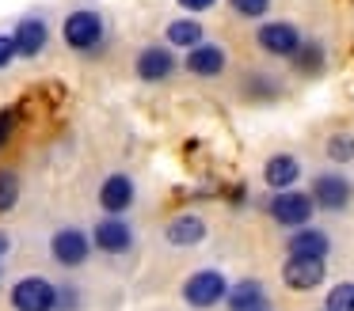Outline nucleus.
I'll use <instances>...</instances> for the list:
<instances>
[{
    "instance_id": "nucleus-1",
    "label": "nucleus",
    "mask_w": 354,
    "mask_h": 311,
    "mask_svg": "<svg viewBox=\"0 0 354 311\" xmlns=\"http://www.w3.org/2000/svg\"><path fill=\"white\" fill-rule=\"evenodd\" d=\"M103 34H107L103 15L92 12V8H77V12H69V15H65V23H62L65 46L77 50V53H95L103 46Z\"/></svg>"
},
{
    "instance_id": "nucleus-2",
    "label": "nucleus",
    "mask_w": 354,
    "mask_h": 311,
    "mask_svg": "<svg viewBox=\"0 0 354 311\" xmlns=\"http://www.w3.org/2000/svg\"><path fill=\"white\" fill-rule=\"evenodd\" d=\"M229 292V281H225L221 270H198L183 281V303L194 311H209L225 300Z\"/></svg>"
},
{
    "instance_id": "nucleus-3",
    "label": "nucleus",
    "mask_w": 354,
    "mask_h": 311,
    "mask_svg": "<svg viewBox=\"0 0 354 311\" xmlns=\"http://www.w3.org/2000/svg\"><path fill=\"white\" fill-rule=\"evenodd\" d=\"M270 220H278L282 228H301V224H308L313 220V212H316V205H313V197L308 194H301V190H274V197H270Z\"/></svg>"
},
{
    "instance_id": "nucleus-4",
    "label": "nucleus",
    "mask_w": 354,
    "mask_h": 311,
    "mask_svg": "<svg viewBox=\"0 0 354 311\" xmlns=\"http://www.w3.org/2000/svg\"><path fill=\"white\" fill-rule=\"evenodd\" d=\"M88 254H92V239H88V232H80V228H57V232L50 235V258H54L57 265H65V270L84 265Z\"/></svg>"
},
{
    "instance_id": "nucleus-5",
    "label": "nucleus",
    "mask_w": 354,
    "mask_h": 311,
    "mask_svg": "<svg viewBox=\"0 0 354 311\" xmlns=\"http://www.w3.org/2000/svg\"><path fill=\"white\" fill-rule=\"evenodd\" d=\"M313 205L316 209H324V212H343L346 205H351V197H354V186H351V179L346 174H335V171H324V174H316L313 179Z\"/></svg>"
},
{
    "instance_id": "nucleus-6",
    "label": "nucleus",
    "mask_w": 354,
    "mask_h": 311,
    "mask_svg": "<svg viewBox=\"0 0 354 311\" xmlns=\"http://www.w3.org/2000/svg\"><path fill=\"white\" fill-rule=\"evenodd\" d=\"M130 247H133V228L122 217H115V212H107L92 228V250H103V254L115 258V254H126Z\"/></svg>"
},
{
    "instance_id": "nucleus-7",
    "label": "nucleus",
    "mask_w": 354,
    "mask_h": 311,
    "mask_svg": "<svg viewBox=\"0 0 354 311\" xmlns=\"http://www.w3.org/2000/svg\"><path fill=\"white\" fill-rule=\"evenodd\" d=\"M12 308L16 311H54L57 308V288L46 277H24L12 288Z\"/></svg>"
},
{
    "instance_id": "nucleus-8",
    "label": "nucleus",
    "mask_w": 354,
    "mask_h": 311,
    "mask_svg": "<svg viewBox=\"0 0 354 311\" xmlns=\"http://www.w3.org/2000/svg\"><path fill=\"white\" fill-rule=\"evenodd\" d=\"M255 42H259V50L270 53V57H293L297 46H301V30L286 19H274V23H263V27L255 30Z\"/></svg>"
},
{
    "instance_id": "nucleus-9",
    "label": "nucleus",
    "mask_w": 354,
    "mask_h": 311,
    "mask_svg": "<svg viewBox=\"0 0 354 311\" xmlns=\"http://www.w3.org/2000/svg\"><path fill=\"white\" fill-rule=\"evenodd\" d=\"M183 65H187V72L202 76V80H214V76L225 72L229 53H225V46H217V42H198V46H191V50H187Z\"/></svg>"
},
{
    "instance_id": "nucleus-10",
    "label": "nucleus",
    "mask_w": 354,
    "mask_h": 311,
    "mask_svg": "<svg viewBox=\"0 0 354 311\" xmlns=\"http://www.w3.org/2000/svg\"><path fill=\"white\" fill-rule=\"evenodd\" d=\"M324 258H305V254H290L282 265V281L293 288V292H308L324 281Z\"/></svg>"
},
{
    "instance_id": "nucleus-11",
    "label": "nucleus",
    "mask_w": 354,
    "mask_h": 311,
    "mask_svg": "<svg viewBox=\"0 0 354 311\" xmlns=\"http://www.w3.org/2000/svg\"><path fill=\"white\" fill-rule=\"evenodd\" d=\"M133 68H138V76L145 83H160L176 72V57H171L168 46H145V50L138 53V65Z\"/></svg>"
},
{
    "instance_id": "nucleus-12",
    "label": "nucleus",
    "mask_w": 354,
    "mask_h": 311,
    "mask_svg": "<svg viewBox=\"0 0 354 311\" xmlns=\"http://www.w3.org/2000/svg\"><path fill=\"white\" fill-rule=\"evenodd\" d=\"M130 205H133V179L130 174H107L100 186V209L122 217Z\"/></svg>"
},
{
    "instance_id": "nucleus-13",
    "label": "nucleus",
    "mask_w": 354,
    "mask_h": 311,
    "mask_svg": "<svg viewBox=\"0 0 354 311\" xmlns=\"http://www.w3.org/2000/svg\"><path fill=\"white\" fill-rule=\"evenodd\" d=\"M46 38H50V27L39 19V15L19 19L16 34H12V42H16V57H39V53L46 50Z\"/></svg>"
},
{
    "instance_id": "nucleus-14",
    "label": "nucleus",
    "mask_w": 354,
    "mask_h": 311,
    "mask_svg": "<svg viewBox=\"0 0 354 311\" xmlns=\"http://www.w3.org/2000/svg\"><path fill=\"white\" fill-rule=\"evenodd\" d=\"M286 250H290V254H305V258H328L331 239L320 232V228L301 224V228H293V235L286 239Z\"/></svg>"
},
{
    "instance_id": "nucleus-15",
    "label": "nucleus",
    "mask_w": 354,
    "mask_h": 311,
    "mask_svg": "<svg viewBox=\"0 0 354 311\" xmlns=\"http://www.w3.org/2000/svg\"><path fill=\"white\" fill-rule=\"evenodd\" d=\"M297 179H301V163L290 152H278V156H270L267 163H263V182H267L270 190H290Z\"/></svg>"
},
{
    "instance_id": "nucleus-16",
    "label": "nucleus",
    "mask_w": 354,
    "mask_h": 311,
    "mask_svg": "<svg viewBox=\"0 0 354 311\" xmlns=\"http://www.w3.org/2000/svg\"><path fill=\"white\" fill-rule=\"evenodd\" d=\"M225 303L229 311H270V300H267V288L259 281H240L225 292Z\"/></svg>"
},
{
    "instance_id": "nucleus-17",
    "label": "nucleus",
    "mask_w": 354,
    "mask_h": 311,
    "mask_svg": "<svg viewBox=\"0 0 354 311\" xmlns=\"http://www.w3.org/2000/svg\"><path fill=\"white\" fill-rule=\"evenodd\" d=\"M164 239H168L171 247H198V243L206 239V220L194 217V212H183V217H176L164 228Z\"/></svg>"
},
{
    "instance_id": "nucleus-18",
    "label": "nucleus",
    "mask_w": 354,
    "mask_h": 311,
    "mask_svg": "<svg viewBox=\"0 0 354 311\" xmlns=\"http://www.w3.org/2000/svg\"><path fill=\"white\" fill-rule=\"evenodd\" d=\"M202 42V23L198 19H176L168 23V46H179V50H191V46Z\"/></svg>"
},
{
    "instance_id": "nucleus-19",
    "label": "nucleus",
    "mask_w": 354,
    "mask_h": 311,
    "mask_svg": "<svg viewBox=\"0 0 354 311\" xmlns=\"http://www.w3.org/2000/svg\"><path fill=\"white\" fill-rule=\"evenodd\" d=\"M16 201H19V174L0 171V212H12Z\"/></svg>"
},
{
    "instance_id": "nucleus-20",
    "label": "nucleus",
    "mask_w": 354,
    "mask_h": 311,
    "mask_svg": "<svg viewBox=\"0 0 354 311\" xmlns=\"http://www.w3.org/2000/svg\"><path fill=\"white\" fill-rule=\"evenodd\" d=\"M328 159H335V163H351L354 159V137L351 133H335V137H328Z\"/></svg>"
},
{
    "instance_id": "nucleus-21",
    "label": "nucleus",
    "mask_w": 354,
    "mask_h": 311,
    "mask_svg": "<svg viewBox=\"0 0 354 311\" xmlns=\"http://www.w3.org/2000/svg\"><path fill=\"white\" fill-rule=\"evenodd\" d=\"M324 311H354V281H343L328 292V308Z\"/></svg>"
},
{
    "instance_id": "nucleus-22",
    "label": "nucleus",
    "mask_w": 354,
    "mask_h": 311,
    "mask_svg": "<svg viewBox=\"0 0 354 311\" xmlns=\"http://www.w3.org/2000/svg\"><path fill=\"white\" fill-rule=\"evenodd\" d=\"M293 57H297V68H305V72H316V68L324 65V50H320V46H313V42H308V46L301 42Z\"/></svg>"
},
{
    "instance_id": "nucleus-23",
    "label": "nucleus",
    "mask_w": 354,
    "mask_h": 311,
    "mask_svg": "<svg viewBox=\"0 0 354 311\" xmlns=\"http://www.w3.org/2000/svg\"><path fill=\"white\" fill-rule=\"evenodd\" d=\"M229 8L236 15H244V19H263L270 8V0H229Z\"/></svg>"
},
{
    "instance_id": "nucleus-24",
    "label": "nucleus",
    "mask_w": 354,
    "mask_h": 311,
    "mask_svg": "<svg viewBox=\"0 0 354 311\" xmlns=\"http://www.w3.org/2000/svg\"><path fill=\"white\" fill-rule=\"evenodd\" d=\"M12 129H16V110H0V148L8 144Z\"/></svg>"
},
{
    "instance_id": "nucleus-25",
    "label": "nucleus",
    "mask_w": 354,
    "mask_h": 311,
    "mask_svg": "<svg viewBox=\"0 0 354 311\" xmlns=\"http://www.w3.org/2000/svg\"><path fill=\"white\" fill-rule=\"evenodd\" d=\"M12 61H16V42L12 34H0V68H8Z\"/></svg>"
},
{
    "instance_id": "nucleus-26",
    "label": "nucleus",
    "mask_w": 354,
    "mask_h": 311,
    "mask_svg": "<svg viewBox=\"0 0 354 311\" xmlns=\"http://www.w3.org/2000/svg\"><path fill=\"white\" fill-rule=\"evenodd\" d=\"M217 0H179V8H187V12H209Z\"/></svg>"
},
{
    "instance_id": "nucleus-27",
    "label": "nucleus",
    "mask_w": 354,
    "mask_h": 311,
    "mask_svg": "<svg viewBox=\"0 0 354 311\" xmlns=\"http://www.w3.org/2000/svg\"><path fill=\"white\" fill-rule=\"evenodd\" d=\"M8 247H12V243H8V235H4V232H0V258H4V254H8Z\"/></svg>"
},
{
    "instance_id": "nucleus-28",
    "label": "nucleus",
    "mask_w": 354,
    "mask_h": 311,
    "mask_svg": "<svg viewBox=\"0 0 354 311\" xmlns=\"http://www.w3.org/2000/svg\"><path fill=\"white\" fill-rule=\"evenodd\" d=\"M0 273H4V270H0Z\"/></svg>"
}]
</instances>
